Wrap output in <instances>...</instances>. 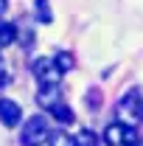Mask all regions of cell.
Here are the masks:
<instances>
[{"mask_svg": "<svg viewBox=\"0 0 143 146\" xmlns=\"http://www.w3.org/2000/svg\"><path fill=\"white\" fill-rule=\"evenodd\" d=\"M48 141H51V146H73V141L65 135V132H62V129H59V132H54Z\"/></svg>", "mask_w": 143, "mask_h": 146, "instance_id": "obj_12", "label": "cell"}, {"mask_svg": "<svg viewBox=\"0 0 143 146\" xmlns=\"http://www.w3.org/2000/svg\"><path fill=\"white\" fill-rule=\"evenodd\" d=\"M135 146H143V141H140V138H138V143H135Z\"/></svg>", "mask_w": 143, "mask_h": 146, "instance_id": "obj_14", "label": "cell"}, {"mask_svg": "<svg viewBox=\"0 0 143 146\" xmlns=\"http://www.w3.org/2000/svg\"><path fill=\"white\" fill-rule=\"evenodd\" d=\"M20 118H23V107L11 98H0V121L6 127H17Z\"/></svg>", "mask_w": 143, "mask_h": 146, "instance_id": "obj_5", "label": "cell"}, {"mask_svg": "<svg viewBox=\"0 0 143 146\" xmlns=\"http://www.w3.org/2000/svg\"><path fill=\"white\" fill-rule=\"evenodd\" d=\"M73 146H98V135L93 129H79V135L73 138Z\"/></svg>", "mask_w": 143, "mask_h": 146, "instance_id": "obj_7", "label": "cell"}, {"mask_svg": "<svg viewBox=\"0 0 143 146\" xmlns=\"http://www.w3.org/2000/svg\"><path fill=\"white\" fill-rule=\"evenodd\" d=\"M51 138V127H48V118L45 115H31L23 127V135H20V143L23 146H42Z\"/></svg>", "mask_w": 143, "mask_h": 146, "instance_id": "obj_1", "label": "cell"}, {"mask_svg": "<svg viewBox=\"0 0 143 146\" xmlns=\"http://www.w3.org/2000/svg\"><path fill=\"white\" fill-rule=\"evenodd\" d=\"M0 87H3V84H0Z\"/></svg>", "mask_w": 143, "mask_h": 146, "instance_id": "obj_15", "label": "cell"}, {"mask_svg": "<svg viewBox=\"0 0 143 146\" xmlns=\"http://www.w3.org/2000/svg\"><path fill=\"white\" fill-rule=\"evenodd\" d=\"M31 68H34V76L39 79V84H59V79H62V68L56 65L54 56H42V59H36Z\"/></svg>", "mask_w": 143, "mask_h": 146, "instance_id": "obj_4", "label": "cell"}, {"mask_svg": "<svg viewBox=\"0 0 143 146\" xmlns=\"http://www.w3.org/2000/svg\"><path fill=\"white\" fill-rule=\"evenodd\" d=\"M51 115H54L59 124H70V121H73V112H70V107H68V104H62V101L51 107Z\"/></svg>", "mask_w": 143, "mask_h": 146, "instance_id": "obj_9", "label": "cell"}, {"mask_svg": "<svg viewBox=\"0 0 143 146\" xmlns=\"http://www.w3.org/2000/svg\"><path fill=\"white\" fill-rule=\"evenodd\" d=\"M14 39H17V28H14L11 23L0 20V48H3V45H11Z\"/></svg>", "mask_w": 143, "mask_h": 146, "instance_id": "obj_8", "label": "cell"}, {"mask_svg": "<svg viewBox=\"0 0 143 146\" xmlns=\"http://www.w3.org/2000/svg\"><path fill=\"white\" fill-rule=\"evenodd\" d=\"M54 59H56V65L62 68V73H68V70L73 68V56H70V54H65V51H62V54H56Z\"/></svg>", "mask_w": 143, "mask_h": 146, "instance_id": "obj_11", "label": "cell"}, {"mask_svg": "<svg viewBox=\"0 0 143 146\" xmlns=\"http://www.w3.org/2000/svg\"><path fill=\"white\" fill-rule=\"evenodd\" d=\"M118 118H121V124H129V127H138L143 121V98L138 90H129L118 101Z\"/></svg>", "mask_w": 143, "mask_h": 146, "instance_id": "obj_2", "label": "cell"}, {"mask_svg": "<svg viewBox=\"0 0 143 146\" xmlns=\"http://www.w3.org/2000/svg\"><path fill=\"white\" fill-rule=\"evenodd\" d=\"M6 9H9V0H0V14H3Z\"/></svg>", "mask_w": 143, "mask_h": 146, "instance_id": "obj_13", "label": "cell"}, {"mask_svg": "<svg viewBox=\"0 0 143 146\" xmlns=\"http://www.w3.org/2000/svg\"><path fill=\"white\" fill-rule=\"evenodd\" d=\"M104 143L107 146H135L138 143V129L129 127V124H121V121H112L104 129Z\"/></svg>", "mask_w": 143, "mask_h": 146, "instance_id": "obj_3", "label": "cell"}, {"mask_svg": "<svg viewBox=\"0 0 143 146\" xmlns=\"http://www.w3.org/2000/svg\"><path fill=\"white\" fill-rule=\"evenodd\" d=\"M36 101L45 110H51L54 104H59V84H42L39 93H36Z\"/></svg>", "mask_w": 143, "mask_h": 146, "instance_id": "obj_6", "label": "cell"}, {"mask_svg": "<svg viewBox=\"0 0 143 146\" xmlns=\"http://www.w3.org/2000/svg\"><path fill=\"white\" fill-rule=\"evenodd\" d=\"M36 20L39 23H51L54 20V14H51V6H48V0H36Z\"/></svg>", "mask_w": 143, "mask_h": 146, "instance_id": "obj_10", "label": "cell"}]
</instances>
